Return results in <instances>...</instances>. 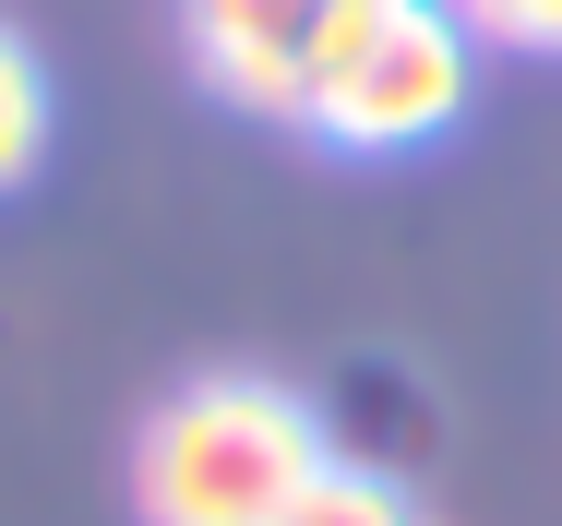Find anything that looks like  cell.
Listing matches in <instances>:
<instances>
[{
	"label": "cell",
	"mask_w": 562,
	"mask_h": 526,
	"mask_svg": "<svg viewBox=\"0 0 562 526\" xmlns=\"http://www.w3.org/2000/svg\"><path fill=\"white\" fill-rule=\"evenodd\" d=\"M312 24H324V0H180L192 72L227 108L288 120V132H300V97H312Z\"/></svg>",
	"instance_id": "obj_3"
},
{
	"label": "cell",
	"mask_w": 562,
	"mask_h": 526,
	"mask_svg": "<svg viewBox=\"0 0 562 526\" xmlns=\"http://www.w3.org/2000/svg\"><path fill=\"white\" fill-rule=\"evenodd\" d=\"M288 526H419V503H407L383 467H347V455H336V467L312 479V503H300Z\"/></svg>",
	"instance_id": "obj_5"
},
{
	"label": "cell",
	"mask_w": 562,
	"mask_h": 526,
	"mask_svg": "<svg viewBox=\"0 0 562 526\" xmlns=\"http://www.w3.org/2000/svg\"><path fill=\"white\" fill-rule=\"evenodd\" d=\"M454 24H467V36H491V48L562 60V0H454Z\"/></svg>",
	"instance_id": "obj_6"
},
{
	"label": "cell",
	"mask_w": 562,
	"mask_h": 526,
	"mask_svg": "<svg viewBox=\"0 0 562 526\" xmlns=\"http://www.w3.org/2000/svg\"><path fill=\"white\" fill-rule=\"evenodd\" d=\"M467 85L479 36L454 24V0H324L300 132L336 156H419L467 120Z\"/></svg>",
	"instance_id": "obj_2"
},
{
	"label": "cell",
	"mask_w": 562,
	"mask_h": 526,
	"mask_svg": "<svg viewBox=\"0 0 562 526\" xmlns=\"http://www.w3.org/2000/svg\"><path fill=\"white\" fill-rule=\"evenodd\" d=\"M336 467V430L276 371H192L132 430V515L144 526H288Z\"/></svg>",
	"instance_id": "obj_1"
},
{
	"label": "cell",
	"mask_w": 562,
	"mask_h": 526,
	"mask_svg": "<svg viewBox=\"0 0 562 526\" xmlns=\"http://www.w3.org/2000/svg\"><path fill=\"white\" fill-rule=\"evenodd\" d=\"M48 120H60V108H48V60L0 24V192H24V180L48 168Z\"/></svg>",
	"instance_id": "obj_4"
}]
</instances>
